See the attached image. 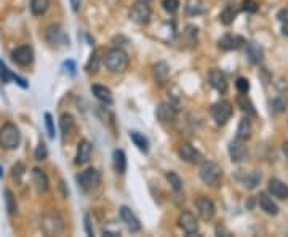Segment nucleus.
Listing matches in <instances>:
<instances>
[{
    "instance_id": "obj_1",
    "label": "nucleus",
    "mask_w": 288,
    "mask_h": 237,
    "mask_svg": "<svg viewBox=\"0 0 288 237\" xmlns=\"http://www.w3.org/2000/svg\"><path fill=\"white\" fill-rule=\"evenodd\" d=\"M102 63L111 72H124L130 61H128V55L122 48H111L102 56Z\"/></svg>"
},
{
    "instance_id": "obj_2",
    "label": "nucleus",
    "mask_w": 288,
    "mask_h": 237,
    "mask_svg": "<svg viewBox=\"0 0 288 237\" xmlns=\"http://www.w3.org/2000/svg\"><path fill=\"white\" fill-rule=\"evenodd\" d=\"M198 175H200V179L207 186H210V188H218L223 179V169L218 164L208 162L207 160V162H202Z\"/></svg>"
},
{
    "instance_id": "obj_3",
    "label": "nucleus",
    "mask_w": 288,
    "mask_h": 237,
    "mask_svg": "<svg viewBox=\"0 0 288 237\" xmlns=\"http://www.w3.org/2000/svg\"><path fill=\"white\" fill-rule=\"evenodd\" d=\"M21 143V133L15 124H5L0 127V144L5 149H16Z\"/></svg>"
},
{
    "instance_id": "obj_4",
    "label": "nucleus",
    "mask_w": 288,
    "mask_h": 237,
    "mask_svg": "<svg viewBox=\"0 0 288 237\" xmlns=\"http://www.w3.org/2000/svg\"><path fill=\"white\" fill-rule=\"evenodd\" d=\"M99 181H101V175L96 169H87L77 175V184L85 192L93 191L99 184Z\"/></svg>"
},
{
    "instance_id": "obj_5",
    "label": "nucleus",
    "mask_w": 288,
    "mask_h": 237,
    "mask_svg": "<svg viewBox=\"0 0 288 237\" xmlns=\"http://www.w3.org/2000/svg\"><path fill=\"white\" fill-rule=\"evenodd\" d=\"M40 228L43 229L45 234L48 236H56L60 234L63 228H64V221L63 218L60 216V213H48V215H43L42 216V221H40Z\"/></svg>"
},
{
    "instance_id": "obj_6",
    "label": "nucleus",
    "mask_w": 288,
    "mask_h": 237,
    "mask_svg": "<svg viewBox=\"0 0 288 237\" xmlns=\"http://www.w3.org/2000/svg\"><path fill=\"white\" fill-rule=\"evenodd\" d=\"M211 117L218 125L227 124V120L232 117V104L229 101H218L216 104L211 106Z\"/></svg>"
},
{
    "instance_id": "obj_7",
    "label": "nucleus",
    "mask_w": 288,
    "mask_h": 237,
    "mask_svg": "<svg viewBox=\"0 0 288 237\" xmlns=\"http://www.w3.org/2000/svg\"><path fill=\"white\" fill-rule=\"evenodd\" d=\"M45 40L53 47H60V45H69V38L64 34L60 24H51L45 31Z\"/></svg>"
},
{
    "instance_id": "obj_8",
    "label": "nucleus",
    "mask_w": 288,
    "mask_h": 237,
    "mask_svg": "<svg viewBox=\"0 0 288 237\" xmlns=\"http://www.w3.org/2000/svg\"><path fill=\"white\" fill-rule=\"evenodd\" d=\"M151 16H152V11L149 6H147V3L138 2L130 8V19L136 24H141V26L149 24Z\"/></svg>"
},
{
    "instance_id": "obj_9",
    "label": "nucleus",
    "mask_w": 288,
    "mask_h": 237,
    "mask_svg": "<svg viewBox=\"0 0 288 237\" xmlns=\"http://www.w3.org/2000/svg\"><path fill=\"white\" fill-rule=\"evenodd\" d=\"M11 60L15 61L18 66H31L32 61H34V50L29 45H21L16 50H13L11 53Z\"/></svg>"
},
{
    "instance_id": "obj_10",
    "label": "nucleus",
    "mask_w": 288,
    "mask_h": 237,
    "mask_svg": "<svg viewBox=\"0 0 288 237\" xmlns=\"http://www.w3.org/2000/svg\"><path fill=\"white\" fill-rule=\"evenodd\" d=\"M178 223H179V228H181L188 236H192V234L198 233L197 218L194 216V213H191V211H188V210H184L183 213L179 215Z\"/></svg>"
},
{
    "instance_id": "obj_11",
    "label": "nucleus",
    "mask_w": 288,
    "mask_h": 237,
    "mask_svg": "<svg viewBox=\"0 0 288 237\" xmlns=\"http://www.w3.org/2000/svg\"><path fill=\"white\" fill-rule=\"evenodd\" d=\"M195 208H197V215L202 218L203 221H210L211 218L215 216V203L207 197H198L195 201Z\"/></svg>"
},
{
    "instance_id": "obj_12",
    "label": "nucleus",
    "mask_w": 288,
    "mask_h": 237,
    "mask_svg": "<svg viewBox=\"0 0 288 237\" xmlns=\"http://www.w3.org/2000/svg\"><path fill=\"white\" fill-rule=\"evenodd\" d=\"M156 115L162 124H170V122H175L178 109L171 102H160L159 107L156 109Z\"/></svg>"
},
{
    "instance_id": "obj_13",
    "label": "nucleus",
    "mask_w": 288,
    "mask_h": 237,
    "mask_svg": "<svg viewBox=\"0 0 288 237\" xmlns=\"http://www.w3.org/2000/svg\"><path fill=\"white\" fill-rule=\"evenodd\" d=\"M245 43V38L240 35H234V34H226L220 38L218 42V47L224 51H232V50H239L240 47H243Z\"/></svg>"
},
{
    "instance_id": "obj_14",
    "label": "nucleus",
    "mask_w": 288,
    "mask_h": 237,
    "mask_svg": "<svg viewBox=\"0 0 288 237\" xmlns=\"http://www.w3.org/2000/svg\"><path fill=\"white\" fill-rule=\"evenodd\" d=\"M178 154H179V157H181V160H184V162H188V164H198L202 160V154L189 143H183L179 146Z\"/></svg>"
},
{
    "instance_id": "obj_15",
    "label": "nucleus",
    "mask_w": 288,
    "mask_h": 237,
    "mask_svg": "<svg viewBox=\"0 0 288 237\" xmlns=\"http://www.w3.org/2000/svg\"><path fill=\"white\" fill-rule=\"evenodd\" d=\"M208 80H210V85L213 87L216 92H220V93H226L227 92L226 75H224L220 69H211L208 72Z\"/></svg>"
},
{
    "instance_id": "obj_16",
    "label": "nucleus",
    "mask_w": 288,
    "mask_h": 237,
    "mask_svg": "<svg viewBox=\"0 0 288 237\" xmlns=\"http://www.w3.org/2000/svg\"><path fill=\"white\" fill-rule=\"evenodd\" d=\"M120 220L125 223V226L130 229L131 233H136V231L141 229V223L138 220V216L128 207H120Z\"/></svg>"
},
{
    "instance_id": "obj_17",
    "label": "nucleus",
    "mask_w": 288,
    "mask_h": 237,
    "mask_svg": "<svg viewBox=\"0 0 288 237\" xmlns=\"http://www.w3.org/2000/svg\"><path fill=\"white\" fill-rule=\"evenodd\" d=\"M93 152V146L88 139H82L79 146H77V156H75V164L77 165H83L87 164L90 157H92Z\"/></svg>"
},
{
    "instance_id": "obj_18",
    "label": "nucleus",
    "mask_w": 288,
    "mask_h": 237,
    "mask_svg": "<svg viewBox=\"0 0 288 237\" xmlns=\"http://www.w3.org/2000/svg\"><path fill=\"white\" fill-rule=\"evenodd\" d=\"M267 189L274 197L282 199V201L288 199V184H285L284 181H280V179H277V178L269 179Z\"/></svg>"
},
{
    "instance_id": "obj_19",
    "label": "nucleus",
    "mask_w": 288,
    "mask_h": 237,
    "mask_svg": "<svg viewBox=\"0 0 288 237\" xmlns=\"http://www.w3.org/2000/svg\"><path fill=\"white\" fill-rule=\"evenodd\" d=\"M229 156L232 162H242L247 157V147L243 146L242 139H234L229 143Z\"/></svg>"
},
{
    "instance_id": "obj_20",
    "label": "nucleus",
    "mask_w": 288,
    "mask_h": 237,
    "mask_svg": "<svg viewBox=\"0 0 288 237\" xmlns=\"http://www.w3.org/2000/svg\"><path fill=\"white\" fill-rule=\"evenodd\" d=\"M258 203H259L261 210L264 211V213H267V215L275 216V215L279 213L277 203H275V202L272 201V197L269 196L267 192H259V196H258Z\"/></svg>"
},
{
    "instance_id": "obj_21",
    "label": "nucleus",
    "mask_w": 288,
    "mask_h": 237,
    "mask_svg": "<svg viewBox=\"0 0 288 237\" xmlns=\"http://www.w3.org/2000/svg\"><path fill=\"white\" fill-rule=\"evenodd\" d=\"M245 55H247L248 61L252 64H259L262 61V58H264V50H262V47L259 43L248 42L247 48H245Z\"/></svg>"
},
{
    "instance_id": "obj_22",
    "label": "nucleus",
    "mask_w": 288,
    "mask_h": 237,
    "mask_svg": "<svg viewBox=\"0 0 288 237\" xmlns=\"http://www.w3.org/2000/svg\"><path fill=\"white\" fill-rule=\"evenodd\" d=\"M237 179L248 189H255L261 181V175L258 171H240L237 173Z\"/></svg>"
},
{
    "instance_id": "obj_23",
    "label": "nucleus",
    "mask_w": 288,
    "mask_h": 237,
    "mask_svg": "<svg viewBox=\"0 0 288 237\" xmlns=\"http://www.w3.org/2000/svg\"><path fill=\"white\" fill-rule=\"evenodd\" d=\"M32 183L35 184V189L38 192H47L48 191V176L45 175V171L40 169L32 170Z\"/></svg>"
},
{
    "instance_id": "obj_24",
    "label": "nucleus",
    "mask_w": 288,
    "mask_h": 237,
    "mask_svg": "<svg viewBox=\"0 0 288 237\" xmlns=\"http://www.w3.org/2000/svg\"><path fill=\"white\" fill-rule=\"evenodd\" d=\"M239 11L240 8L237 6L235 3H229L224 6V10L221 11V15H220V21L224 24V26H229V24H232L234 23V19L237 18V15H239Z\"/></svg>"
},
{
    "instance_id": "obj_25",
    "label": "nucleus",
    "mask_w": 288,
    "mask_h": 237,
    "mask_svg": "<svg viewBox=\"0 0 288 237\" xmlns=\"http://www.w3.org/2000/svg\"><path fill=\"white\" fill-rule=\"evenodd\" d=\"M92 92H93V95L96 96V98L104 102V104H112L114 102L112 92L104 85H92Z\"/></svg>"
},
{
    "instance_id": "obj_26",
    "label": "nucleus",
    "mask_w": 288,
    "mask_h": 237,
    "mask_svg": "<svg viewBox=\"0 0 288 237\" xmlns=\"http://www.w3.org/2000/svg\"><path fill=\"white\" fill-rule=\"evenodd\" d=\"M60 128H61V133L64 138H67L72 135L74 128H75V120L70 114H63L61 119H60Z\"/></svg>"
},
{
    "instance_id": "obj_27",
    "label": "nucleus",
    "mask_w": 288,
    "mask_h": 237,
    "mask_svg": "<svg viewBox=\"0 0 288 237\" xmlns=\"http://www.w3.org/2000/svg\"><path fill=\"white\" fill-rule=\"evenodd\" d=\"M197 35H198V29L195 28V26H186V29L183 31V37L181 40L183 43H186L188 47H195L197 45Z\"/></svg>"
},
{
    "instance_id": "obj_28",
    "label": "nucleus",
    "mask_w": 288,
    "mask_h": 237,
    "mask_svg": "<svg viewBox=\"0 0 288 237\" xmlns=\"http://www.w3.org/2000/svg\"><path fill=\"white\" fill-rule=\"evenodd\" d=\"M152 70H154V77H156L157 82L160 83L166 82V79H168V75H170V66L165 61H159L157 64H154Z\"/></svg>"
},
{
    "instance_id": "obj_29",
    "label": "nucleus",
    "mask_w": 288,
    "mask_h": 237,
    "mask_svg": "<svg viewBox=\"0 0 288 237\" xmlns=\"http://www.w3.org/2000/svg\"><path fill=\"white\" fill-rule=\"evenodd\" d=\"M205 11H207V5H205L202 0H189V2L186 3V13H188L189 16L203 15Z\"/></svg>"
},
{
    "instance_id": "obj_30",
    "label": "nucleus",
    "mask_w": 288,
    "mask_h": 237,
    "mask_svg": "<svg viewBox=\"0 0 288 237\" xmlns=\"http://www.w3.org/2000/svg\"><path fill=\"white\" fill-rule=\"evenodd\" d=\"M250 136H252V122H250L248 115L243 117L239 124V128H237V139L247 141Z\"/></svg>"
},
{
    "instance_id": "obj_31",
    "label": "nucleus",
    "mask_w": 288,
    "mask_h": 237,
    "mask_svg": "<svg viewBox=\"0 0 288 237\" xmlns=\"http://www.w3.org/2000/svg\"><path fill=\"white\" fill-rule=\"evenodd\" d=\"M114 169L117 173H120V175H124V173L127 171V156L125 152L122 149H115L114 151Z\"/></svg>"
},
{
    "instance_id": "obj_32",
    "label": "nucleus",
    "mask_w": 288,
    "mask_h": 237,
    "mask_svg": "<svg viewBox=\"0 0 288 237\" xmlns=\"http://www.w3.org/2000/svg\"><path fill=\"white\" fill-rule=\"evenodd\" d=\"M237 104L240 106V109L243 112H247L248 115H252V117H256V111H255V106L252 100L248 98L247 93H240V96L237 98Z\"/></svg>"
},
{
    "instance_id": "obj_33",
    "label": "nucleus",
    "mask_w": 288,
    "mask_h": 237,
    "mask_svg": "<svg viewBox=\"0 0 288 237\" xmlns=\"http://www.w3.org/2000/svg\"><path fill=\"white\" fill-rule=\"evenodd\" d=\"M29 6H31L32 15L42 16L50 8V0H31V5Z\"/></svg>"
},
{
    "instance_id": "obj_34",
    "label": "nucleus",
    "mask_w": 288,
    "mask_h": 237,
    "mask_svg": "<svg viewBox=\"0 0 288 237\" xmlns=\"http://www.w3.org/2000/svg\"><path fill=\"white\" fill-rule=\"evenodd\" d=\"M130 138H131L134 146H136L139 151H143V152L149 151V141H147V138L144 136L143 133H139V132H130Z\"/></svg>"
},
{
    "instance_id": "obj_35",
    "label": "nucleus",
    "mask_w": 288,
    "mask_h": 237,
    "mask_svg": "<svg viewBox=\"0 0 288 237\" xmlns=\"http://www.w3.org/2000/svg\"><path fill=\"white\" fill-rule=\"evenodd\" d=\"M288 106V101L285 96H277V98H274L271 101V112L272 114H282L287 109Z\"/></svg>"
},
{
    "instance_id": "obj_36",
    "label": "nucleus",
    "mask_w": 288,
    "mask_h": 237,
    "mask_svg": "<svg viewBox=\"0 0 288 237\" xmlns=\"http://www.w3.org/2000/svg\"><path fill=\"white\" fill-rule=\"evenodd\" d=\"M3 196H5V205H6V210H8V213L15 215L18 205H16V199H15V196H13V192L10 189H5Z\"/></svg>"
},
{
    "instance_id": "obj_37",
    "label": "nucleus",
    "mask_w": 288,
    "mask_h": 237,
    "mask_svg": "<svg viewBox=\"0 0 288 237\" xmlns=\"http://www.w3.org/2000/svg\"><path fill=\"white\" fill-rule=\"evenodd\" d=\"M166 181L170 183L171 189L175 191V192H179V191L183 189V179L179 178L175 171H170V173H166Z\"/></svg>"
},
{
    "instance_id": "obj_38",
    "label": "nucleus",
    "mask_w": 288,
    "mask_h": 237,
    "mask_svg": "<svg viewBox=\"0 0 288 237\" xmlns=\"http://www.w3.org/2000/svg\"><path fill=\"white\" fill-rule=\"evenodd\" d=\"M13 77H15V74L6 68V64L3 61H0V82L8 83L10 80H13Z\"/></svg>"
},
{
    "instance_id": "obj_39",
    "label": "nucleus",
    "mask_w": 288,
    "mask_h": 237,
    "mask_svg": "<svg viewBox=\"0 0 288 237\" xmlns=\"http://www.w3.org/2000/svg\"><path fill=\"white\" fill-rule=\"evenodd\" d=\"M162 6L166 13L173 15L179 10V0H162Z\"/></svg>"
},
{
    "instance_id": "obj_40",
    "label": "nucleus",
    "mask_w": 288,
    "mask_h": 237,
    "mask_svg": "<svg viewBox=\"0 0 288 237\" xmlns=\"http://www.w3.org/2000/svg\"><path fill=\"white\" fill-rule=\"evenodd\" d=\"M258 8H259V5L256 0H243L242 2V10L247 13H256Z\"/></svg>"
},
{
    "instance_id": "obj_41",
    "label": "nucleus",
    "mask_w": 288,
    "mask_h": 237,
    "mask_svg": "<svg viewBox=\"0 0 288 237\" xmlns=\"http://www.w3.org/2000/svg\"><path fill=\"white\" fill-rule=\"evenodd\" d=\"M45 125H47V132H48V136L53 139L55 138V135H56V132H55V124H53V117H51V114L50 112H47L45 114Z\"/></svg>"
},
{
    "instance_id": "obj_42",
    "label": "nucleus",
    "mask_w": 288,
    "mask_h": 237,
    "mask_svg": "<svg viewBox=\"0 0 288 237\" xmlns=\"http://www.w3.org/2000/svg\"><path fill=\"white\" fill-rule=\"evenodd\" d=\"M235 87L239 90V93H248L250 90V80L245 79V77H239L235 82Z\"/></svg>"
},
{
    "instance_id": "obj_43",
    "label": "nucleus",
    "mask_w": 288,
    "mask_h": 237,
    "mask_svg": "<svg viewBox=\"0 0 288 237\" xmlns=\"http://www.w3.org/2000/svg\"><path fill=\"white\" fill-rule=\"evenodd\" d=\"M34 156H35V159L37 160H45L48 157V149H47V144L45 143H40L37 146V149H35V152H34Z\"/></svg>"
},
{
    "instance_id": "obj_44",
    "label": "nucleus",
    "mask_w": 288,
    "mask_h": 237,
    "mask_svg": "<svg viewBox=\"0 0 288 237\" xmlns=\"http://www.w3.org/2000/svg\"><path fill=\"white\" fill-rule=\"evenodd\" d=\"M98 63H99V58H98V55L96 53H93L92 55V58H90V61H88V64H87V72H90V74H95L96 70H98Z\"/></svg>"
},
{
    "instance_id": "obj_45",
    "label": "nucleus",
    "mask_w": 288,
    "mask_h": 237,
    "mask_svg": "<svg viewBox=\"0 0 288 237\" xmlns=\"http://www.w3.org/2000/svg\"><path fill=\"white\" fill-rule=\"evenodd\" d=\"M277 16L282 21V32H284V35H288V10H282Z\"/></svg>"
},
{
    "instance_id": "obj_46",
    "label": "nucleus",
    "mask_w": 288,
    "mask_h": 237,
    "mask_svg": "<svg viewBox=\"0 0 288 237\" xmlns=\"http://www.w3.org/2000/svg\"><path fill=\"white\" fill-rule=\"evenodd\" d=\"M24 175V165L21 164V162H18L15 167H13V178L15 179H21V176Z\"/></svg>"
},
{
    "instance_id": "obj_47",
    "label": "nucleus",
    "mask_w": 288,
    "mask_h": 237,
    "mask_svg": "<svg viewBox=\"0 0 288 237\" xmlns=\"http://www.w3.org/2000/svg\"><path fill=\"white\" fill-rule=\"evenodd\" d=\"M85 231L88 236H95V231H93V226H92V218H90V215H85Z\"/></svg>"
},
{
    "instance_id": "obj_48",
    "label": "nucleus",
    "mask_w": 288,
    "mask_h": 237,
    "mask_svg": "<svg viewBox=\"0 0 288 237\" xmlns=\"http://www.w3.org/2000/svg\"><path fill=\"white\" fill-rule=\"evenodd\" d=\"M64 68H66L67 70H69V74L70 75H75V72H77V66H75V63L72 61V60H67L66 63H64Z\"/></svg>"
},
{
    "instance_id": "obj_49",
    "label": "nucleus",
    "mask_w": 288,
    "mask_h": 237,
    "mask_svg": "<svg viewBox=\"0 0 288 237\" xmlns=\"http://www.w3.org/2000/svg\"><path fill=\"white\" fill-rule=\"evenodd\" d=\"M82 5V0H70V6H72V11H79Z\"/></svg>"
},
{
    "instance_id": "obj_50",
    "label": "nucleus",
    "mask_w": 288,
    "mask_h": 237,
    "mask_svg": "<svg viewBox=\"0 0 288 237\" xmlns=\"http://www.w3.org/2000/svg\"><path fill=\"white\" fill-rule=\"evenodd\" d=\"M282 151H284V154H285V157L288 159V141H285L284 144H282Z\"/></svg>"
},
{
    "instance_id": "obj_51",
    "label": "nucleus",
    "mask_w": 288,
    "mask_h": 237,
    "mask_svg": "<svg viewBox=\"0 0 288 237\" xmlns=\"http://www.w3.org/2000/svg\"><path fill=\"white\" fill-rule=\"evenodd\" d=\"M138 2H143V3H149L151 0H138Z\"/></svg>"
},
{
    "instance_id": "obj_52",
    "label": "nucleus",
    "mask_w": 288,
    "mask_h": 237,
    "mask_svg": "<svg viewBox=\"0 0 288 237\" xmlns=\"http://www.w3.org/2000/svg\"><path fill=\"white\" fill-rule=\"evenodd\" d=\"M3 176V173H2V167H0V178H2Z\"/></svg>"
}]
</instances>
